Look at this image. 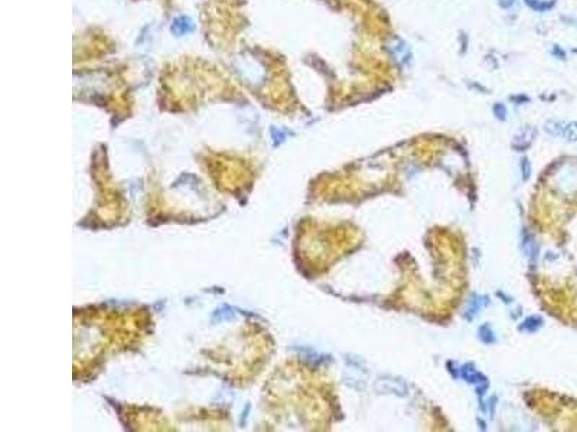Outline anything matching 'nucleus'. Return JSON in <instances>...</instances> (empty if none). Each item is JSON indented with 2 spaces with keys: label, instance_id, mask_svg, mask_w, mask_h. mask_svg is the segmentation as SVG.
I'll return each mask as SVG.
<instances>
[{
  "label": "nucleus",
  "instance_id": "obj_2",
  "mask_svg": "<svg viewBox=\"0 0 577 432\" xmlns=\"http://www.w3.org/2000/svg\"><path fill=\"white\" fill-rule=\"evenodd\" d=\"M547 128H548L550 133H553L556 136H563V137H566V138H569L572 141L577 140V122H567V124L551 122Z\"/></svg>",
  "mask_w": 577,
  "mask_h": 432
},
{
  "label": "nucleus",
  "instance_id": "obj_1",
  "mask_svg": "<svg viewBox=\"0 0 577 432\" xmlns=\"http://www.w3.org/2000/svg\"><path fill=\"white\" fill-rule=\"evenodd\" d=\"M388 49L391 52V56L394 61L401 65V67H409L413 61V53L410 46L401 39H393L388 45Z\"/></svg>",
  "mask_w": 577,
  "mask_h": 432
},
{
  "label": "nucleus",
  "instance_id": "obj_4",
  "mask_svg": "<svg viewBox=\"0 0 577 432\" xmlns=\"http://www.w3.org/2000/svg\"><path fill=\"white\" fill-rule=\"evenodd\" d=\"M515 1H517V0H498V4H499L502 9H511V7L515 4Z\"/></svg>",
  "mask_w": 577,
  "mask_h": 432
},
{
  "label": "nucleus",
  "instance_id": "obj_3",
  "mask_svg": "<svg viewBox=\"0 0 577 432\" xmlns=\"http://www.w3.org/2000/svg\"><path fill=\"white\" fill-rule=\"evenodd\" d=\"M524 1L531 10L538 12V13L548 12L556 6V0H524Z\"/></svg>",
  "mask_w": 577,
  "mask_h": 432
}]
</instances>
